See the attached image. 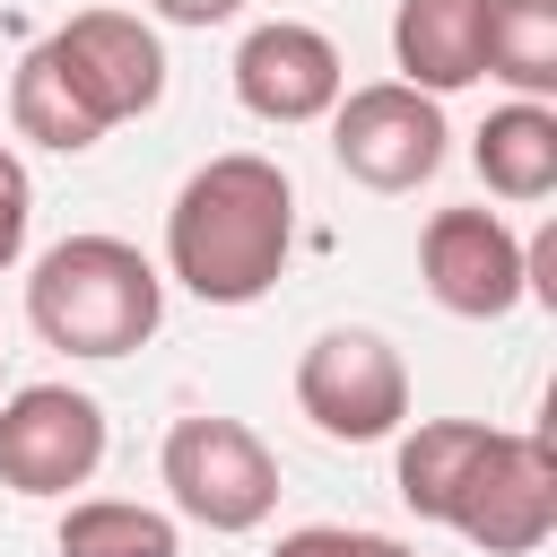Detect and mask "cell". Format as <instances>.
I'll list each match as a JSON object with an SVG mask.
<instances>
[{
	"label": "cell",
	"mask_w": 557,
	"mask_h": 557,
	"mask_svg": "<svg viewBox=\"0 0 557 557\" xmlns=\"http://www.w3.org/2000/svg\"><path fill=\"white\" fill-rule=\"evenodd\" d=\"M104 461V409L70 383H26L0 400V487L17 496H70Z\"/></svg>",
	"instance_id": "8"
},
{
	"label": "cell",
	"mask_w": 557,
	"mask_h": 557,
	"mask_svg": "<svg viewBox=\"0 0 557 557\" xmlns=\"http://www.w3.org/2000/svg\"><path fill=\"white\" fill-rule=\"evenodd\" d=\"M339 87H348L339 44H331L322 26H305V17H261V26L235 44V96H244V113H261V122H278V131L322 122V113L339 104Z\"/></svg>",
	"instance_id": "10"
},
{
	"label": "cell",
	"mask_w": 557,
	"mask_h": 557,
	"mask_svg": "<svg viewBox=\"0 0 557 557\" xmlns=\"http://www.w3.org/2000/svg\"><path fill=\"white\" fill-rule=\"evenodd\" d=\"M296 252V191L270 157L226 148L200 174H183L174 209H165V270L200 296V305H252L278 287Z\"/></svg>",
	"instance_id": "3"
},
{
	"label": "cell",
	"mask_w": 557,
	"mask_h": 557,
	"mask_svg": "<svg viewBox=\"0 0 557 557\" xmlns=\"http://www.w3.org/2000/svg\"><path fill=\"white\" fill-rule=\"evenodd\" d=\"M270 557H418V548H400V540H383V531H348V522H305V531H287Z\"/></svg>",
	"instance_id": "15"
},
{
	"label": "cell",
	"mask_w": 557,
	"mask_h": 557,
	"mask_svg": "<svg viewBox=\"0 0 557 557\" xmlns=\"http://www.w3.org/2000/svg\"><path fill=\"white\" fill-rule=\"evenodd\" d=\"M479 78L513 96H557V0H479Z\"/></svg>",
	"instance_id": "13"
},
{
	"label": "cell",
	"mask_w": 557,
	"mask_h": 557,
	"mask_svg": "<svg viewBox=\"0 0 557 557\" xmlns=\"http://www.w3.org/2000/svg\"><path fill=\"white\" fill-rule=\"evenodd\" d=\"M392 61L418 96H453L479 78V0H400L392 9Z\"/></svg>",
	"instance_id": "11"
},
{
	"label": "cell",
	"mask_w": 557,
	"mask_h": 557,
	"mask_svg": "<svg viewBox=\"0 0 557 557\" xmlns=\"http://www.w3.org/2000/svg\"><path fill=\"white\" fill-rule=\"evenodd\" d=\"M61 557H183L174 513L131 505V496H87L61 513Z\"/></svg>",
	"instance_id": "14"
},
{
	"label": "cell",
	"mask_w": 557,
	"mask_h": 557,
	"mask_svg": "<svg viewBox=\"0 0 557 557\" xmlns=\"http://www.w3.org/2000/svg\"><path fill=\"white\" fill-rule=\"evenodd\" d=\"M157 470L174 487V513L200 531H261L278 505V461L244 418H209V409L174 418Z\"/></svg>",
	"instance_id": "5"
},
{
	"label": "cell",
	"mask_w": 557,
	"mask_h": 557,
	"mask_svg": "<svg viewBox=\"0 0 557 557\" xmlns=\"http://www.w3.org/2000/svg\"><path fill=\"white\" fill-rule=\"evenodd\" d=\"M296 409L331 444H383V435L409 426V366L383 331L339 322L296 357Z\"/></svg>",
	"instance_id": "6"
},
{
	"label": "cell",
	"mask_w": 557,
	"mask_h": 557,
	"mask_svg": "<svg viewBox=\"0 0 557 557\" xmlns=\"http://www.w3.org/2000/svg\"><path fill=\"white\" fill-rule=\"evenodd\" d=\"M444 104L418 96L409 78H374V87H339L331 104V157L348 183L366 191H418L444 165Z\"/></svg>",
	"instance_id": "7"
},
{
	"label": "cell",
	"mask_w": 557,
	"mask_h": 557,
	"mask_svg": "<svg viewBox=\"0 0 557 557\" xmlns=\"http://www.w3.org/2000/svg\"><path fill=\"white\" fill-rule=\"evenodd\" d=\"M400 505L487 557H531L557 531V453L487 418H418L400 435Z\"/></svg>",
	"instance_id": "1"
},
{
	"label": "cell",
	"mask_w": 557,
	"mask_h": 557,
	"mask_svg": "<svg viewBox=\"0 0 557 557\" xmlns=\"http://www.w3.org/2000/svg\"><path fill=\"white\" fill-rule=\"evenodd\" d=\"M426 296L461 322H505L522 305V235L496 209H435L418 235Z\"/></svg>",
	"instance_id": "9"
},
{
	"label": "cell",
	"mask_w": 557,
	"mask_h": 557,
	"mask_svg": "<svg viewBox=\"0 0 557 557\" xmlns=\"http://www.w3.org/2000/svg\"><path fill=\"white\" fill-rule=\"evenodd\" d=\"M26 226H35V183H26L17 148L0 139V270H17V252H26Z\"/></svg>",
	"instance_id": "16"
},
{
	"label": "cell",
	"mask_w": 557,
	"mask_h": 557,
	"mask_svg": "<svg viewBox=\"0 0 557 557\" xmlns=\"http://www.w3.org/2000/svg\"><path fill=\"white\" fill-rule=\"evenodd\" d=\"M26 322L61 357H131L165 322V278L122 235H61L26 278Z\"/></svg>",
	"instance_id": "4"
},
{
	"label": "cell",
	"mask_w": 557,
	"mask_h": 557,
	"mask_svg": "<svg viewBox=\"0 0 557 557\" xmlns=\"http://www.w3.org/2000/svg\"><path fill=\"white\" fill-rule=\"evenodd\" d=\"M165 96V44L131 17V9H78L70 26H52L17 78H9V122L35 148H96L104 131L139 122Z\"/></svg>",
	"instance_id": "2"
},
{
	"label": "cell",
	"mask_w": 557,
	"mask_h": 557,
	"mask_svg": "<svg viewBox=\"0 0 557 557\" xmlns=\"http://www.w3.org/2000/svg\"><path fill=\"white\" fill-rule=\"evenodd\" d=\"M470 165H479V183L496 200H548L557 191V113L540 96L496 104L479 122V139H470Z\"/></svg>",
	"instance_id": "12"
},
{
	"label": "cell",
	"mask_w": 557,
	"mask_h": 557,
	"mask_svg": "<svg viewBox=\"0 0 557 557\" xmlns=\"http://www.w3.org/2000/svg\"><path fill=\"white\" fill-rule=\"evenodd\" d=\"M148 9H157L165 26H226L244 0H148Z\"/></svg>",
	"instance_id": "17"
}]
</instances>
